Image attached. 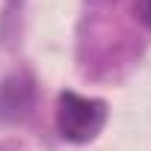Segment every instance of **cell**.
Returning a JSON list of instances; mask_svg holds the SVG:
<instances>
[{"mask_svg": "<svg viewBox=\"0 0 151 151\" xmlns=\"http://www.w3.org/2000/svg\"><path fill=\"white\" fill-rule=\"evenodd\" d=\"M107 124V104L101 98H86L77 92H59L56 98V133L65 142H92Z\"/></svg>", "mask_w": 151, "mask_h": 151, "instance_id": "cell-1", "label": "cell"}, {"mask_svg": "<svg viewBox=\"0 0 151 151\" xmlns=\"http://www.w3.org/2000/svg\"><path fill=\"white\" fill-rule=\"evenodd\" d=\"M136 18L142 27L151 30V0H136Z\"/></svg>", "mask_w": 151, "mask_h": 151, "instance_id": "cell-2", "label": "cell"}]
</instances>
